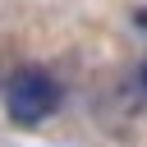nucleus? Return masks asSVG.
<instances>
[{
    "label": "nucleus",
    "instance_id": "f257e3e1",
    "mask_svg": "<svg viewBox=\"0 0 147 147\" xmlns=\"http://www.w3.org/2000/svg\"><path fill=\"white\" fill-rule=\"evenodd\" d=\"M60 101H64V87H60V78H55L51 69H41V64L14 69L9 83H5V115H9L14 124H23V129L46 124V119L60 110Z\"/></svg>",
    "mask_w": 147,
    "mask_h": 147
},
{
    "label": "nucleus",
    "instance_id": "f03ea898",
    "mask_svg": "<svg viewBox=\"0 0 147 147\" xmlns=\"http://www.w3.org/2000/svg\"><path fill=\"white\" fill-rule=\"evenodd\" d=\"M142 87H147V60H142Z\"/></svg>",
    "mask_w": 147,
    "mask_h": 147
}]
</instances>
